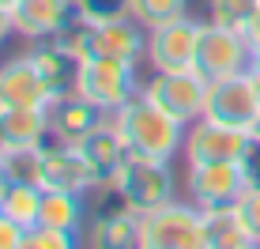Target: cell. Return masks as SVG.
<instances>
[{
  "mask_svg": "<svg viewBox=\"0 0 260 249\" xmlns=\"http://www.w3.org/2000/svg\"><path fill=\"white\" fill-rule=\"evenodd\" d=\"M253 68V38L226 26H204L200 53H196V72L204 79H222V76H241Z\"/></svg>",
  "mask_w": 260,
  "mask_h": 249,
  "instance_id": "cell-9",
  "label": "cell"
},
{
  "mask_svg": "<svg viewBox=\"0 0 260 249\" xmlns=\"http://www.w3.org/2000/svg\"><path fill=\"white\" fill-rule=\"evenodd\" d=\"M143 95L166 110L174 121L192 124L204 117V102H208V79H204L196 68L189 72H155L143 83Z\"/></svg>",
  "mask_w": 260,
  "mask_h": 249,
  "instance_id": "cell-7",
  "label": "cell"
},
{
  "mask_svg": "<svg viewBox=\"0 0 260 249\" xmlns=\"http://www.w3.org/2000/svg\"><path fill=\"white\" fill-rule=\"evenodd\" d=\"M30 60H34V68L42 72V79L49 83V91L57 95V99L76 91V79H79L83 60H79L76 53H68L57 38H46L42 46H34L30 49Z\"/></svg>",
  "mask_w": 260,
  "mask_h": 249,
  "instance_id": "cell-17",
  "label": "cell"
},
{
  "mask_svg": "<svg viewBox=\"0 0 260 249\" xmlns=\"http://www.w3.org/2000/svg\"><path fill=\"white\" fill-rule=\"evenodd\" d=\"M91 34V57H113V60H132L140 65V57H147V26L136 19H113V23H87Z\"/></svg>",
  "mask_w": 260,
  "mask_h": 249,
  "instance_id": "cell-15",
  "label": "cell"
},
{
  "mask_svg": "<svg viewBox=\"0 0 260 249\" xmlns=\"http://www.w3.org/2000/svg\"><path fill=\"white\" fill-rule=\"evenodd\" d=\"M249 79H253V91H256V99H260V72H253V68H249Z\"/></svg>",
  "mask_w": 260,
  "mask_h": 249,
  "instance_id": "cell-33",
  "label": "cell"
},
{
  "mask_svg": "<svg viewBox=\"0 0 260 249\" xmlns=\"http://www.w3.org/2000/svg\"><path fill=\"white\" fill-rule=\"evenodd\" d=\"M128 15H132V0H76V19L91 26L128 19Z\"/></svg>",
  "mask_w": 260,
  "mask_h": 249,
  "instance_id": "cell-26",
  "label": "cell"
},
{
  "mask_svg": "<svg viewBox=\"0 0 260 249\" xmlns=\"http://www.w3.org/2000/svg\"><path fill=\"white\" fill-rule=\"evenodd\" d=\"M0 102L4 106H38V110H49L57 102V95L49 91V83L34 68L30 53L0 65Z\"/></svg>",
  "mask_w": 260,
  "mask_h": 249,
  "instance_id": "cell-13",
  "label": "cell"
},
{
  "mask_svg": "<svg viewBox=\"0 0 260 249\" xmlns=\"http://www.w3.org/2000/svg\"><path fill=\"white\" fill-rule=\"evenodd\" d=\"M249 136H253V144H256V147H260V117H256V121H253V129H249Z\"/></svg>",
  "mask_w": 260,
  "mask_h": 249,
  "instance_id": "cell-32",
  "label": "cell"
},
{
  "mask_svg": "<svg viewBox=\"0 0 260 249\" xmlns=\"http://www.w3.org/2000/svg\"><path fill=\"white\" fill-rule=\"evenodd\" d=\"M0 170L8 181H34L42 177V144H23V147H0Z\"/></svg>",
  "mask_w": 260,
  "mask_h": 249,
  "instance_id": "cell-24",
  "label": "cell"
},
{
  "mask_svg": "<svg viewBox=\"0 0 260 249\" xmlns=\"http://www.w3.org/2000/svg\"><path fill=\"white\" fill-rule=\"evenodd\" d=\"M110 113H102L98 106H91L83 99V95H60L57 102L49 106V140L53 144H72L76 147L83 136H91V132L102 124Z\"/></svg>",
  "mask_w": 260,
  "mask_h": 249,
  "instance_id": "cell-14",
  "label": "cell"
},
{
  "mask_svg": "<svg viewBox=\"0 0 260 249\" xmlns=\"http://www.w3.org/2000/svg\"><path fill=\"white\" fill-rule=\"evenodd\" d=\"M185 163H238V159L253 155V136L245 129H230L219 121H192L181 144Z\"/></svg>",
  "mask_w": 260,
  "mask_h": 249,
  "instance_id": "cell-8",
  "label": "cell"
},
{
  "mask_svg": "<svg viewBox=\"0 0 260 249\" xmlns=\"http://www.w3.org/2000/svg\"><path fill=\"white\" fill-rule=\"evenodd\" d=\"M23 238H26V227H19L12 215L0 211V249H23Z\"/></svg>",
  "mask_w": 260,
  "mask_h": 249,
  "instance_id": "cell-29",
  "label": "cell"
},
{
  "mask_svg": "<svg viewBox=\"0 0 260 249\" xmlns=\"http://www.w3.org/2000/svg\"><path fill=\"white\" fill-rule=\"evenodd\" d=\"M87 245L98 249H140V211L121 204L117 211H102L87 227Z\"/></svg>",
  "mask_w": 260,
  "mask_h": 249,
  "instance_id": "cell-19",
  "label": "cell"
},
{
  "mask_svg": "<svg viewBox=\"0 0 260 249\" xmlns=\"http://www.w3.org/2000/svg\"><path fill=\"white\" fill-rule=\"evenodd\" d=\"M15 34V19H12V4H4L0 0V46H4L8 38Z\"/></svg>",
  "mask_w": 260,
  "mask_h": 249,
  "instance_id": "cell-30",
  "label": "cell"
},
{
  "mask_svg": "<svg viewBox=\"0 0 260 249\" xmlns=\"http://www.w3.org/2000/svg\"><path fill=\"white\" fill-rule=\"evenodd\" d=\"M42 189H60V193H91L102 189L98 185L94 170L87 166V159L79 155V147L72 144H42V177H38Z\"/></svg>",
  "mask_w": 260,
  "mask_h": 249,
  "instance_id": "cell-11",
  "label": "cell"
},
{
  "mask_svg": "<svg viewBox=\"0 0 260 249\" xmlns=\"http://www.w3.org/2000/svg\"><path fill=\"white\" fill-rule=\"evenodd\" d=\"M253 72H260V38H253Z\"/></svg>",
  "mask_w": 260,
  "mask_h": 249,
  "instance_id": "cell-31",
  "label": "cell"
},
{
  "mask_svg": "<svg viewBox=\"0 0 260 249\" xmlns=\"http://www.w3.org/2000/svg\"><path fill=\"white\" fill-rule=\"evenodd\" d=\"M106 189L128 211H147V208H158V204L174 200V174H170V163H162V159L128 155L124 166L110 177Z\"/></svg>",
  "mask_w": 260,
  "mask_h": 249,
  "instance_id": "cell-4",
  "label": "cell"
},
{
  "mask_svg": "<svg viewBox=\"0 0 260 249\" xmlns=\"http://www.w3.org/2000/svg\"><path fill=\"white\" fill-rule=\"evenodd\" d=\"M110 117L117 124V132L124 136L128 155H140V159H162V163H170V159L181 151L185 132H189V124L174 121L143 91L132 102H124L117 113H110Z\"/></svg>",
  "mask_w": 260,
  "mask_h": 249,
  "instance_id": "cell-1",
  "label": "cell"
},
{
  "mask_svg": "<svg viewBox=\"0 0 260 249\" xmlns=\"http://www.w3.org/2000/svg\"><path fill=\"white\" fill-rule=\"evenodd\" d=\"M4 185H8V177H4V170H0V193H4Z\"/></svg>",
  "mask_w": 260,
  "mask_h": 249,
  "instance_id": "cell-34",
  "label": "cell"
},
{
  "mask_svg": "<svg viewBox=\"0 0 260 249\" xmlns=\"http://www.w3.org/2000/svg\"><path fill=\"white\" fill-rule=\"evenodd\" d=\"M42 197H46V189L34 185V181H8L4 193H0V211L30 230L42 219Z\"/></svg>",
  "mask_w": 260,
  "mask_h": 249,
  "instance_id": "cell-21",
  "label": "cell"
},
{
  "mask_svg": "<svg viewBox=\"0 0 260 249\" xmlns=\"http://www.w3.org/2000/svg\"><path fill=\"white\" fill-rule=\"evenodd\" d=\"M253 38H260V15H256V30H253Z\"/></svg>",
  "mask_w": 260,
  "mask_h": 249,
  "instance_id": "cell-35",
  "label": "cell"
},
{
  "mask_svg": "<svg viewBox=\"0 0 260 249\" xmlns=\"http://www.w3.org/2000/svg\"><path fill=\"white\" fill-rule=\"evenodd\" d=\"M79 155L87 159V166L94 170L98 185H110V177L124 166V159H128V147H124V136L117 132V124H113V117H106L98 129L91 132V136L79 140Z\"/></svg>",
  "mask_w": 260,
  "mask_h": 249,
  "instance_id": "cell-16",
  "label": "cell"
},
{
  "mask_svg": "<svg viewBox=\"0 0 260 249\" xmlns=\"http://www.w3.org/2000/svg\"><path fill=\"white\" fill-rule=\"evenodd\" d=\"M189 15V0H132V19L140 26H162L170 19Z\"/></svg>",
  "mask_w": 260,
  "mask_h": 249,
  "instance_id": "cell-25",
  "label": "cell"
},
{
  "mask_svg": "<svg viewBox=\"0 0 260 249\" xmlns=\"http://www.w3.org/2000/svg\"><path fill=\"white\" fill-rule=\"evenodd\" d=\"M38 223L79 234L83 230V197L79 193H60V189H46L42 197V219Z\"/></svg>",
  "mask_w": 260,
  "mask_h": 249,
  "instance_id": "cell-22",
  "label": "cell"
},
{
  "mask_svg": "<svg viewBox=\"0 0 260 249\" xmlns=\"http://www.w3.org/2000/svg\"><path fill=\"white\" fill-rule=\"evenodd\" d=\"M185 177H189V197L196 208L238 204V197L256 181L249 159H238V163H185Z\"/></svg>",
  "mask_w": 260,
  "mask_h": 249,
  "instance_id": "cell-5",
  "label": "cell"
},
{
  "mask_svg": "<svg viewBox=\"0 0 260 249\" xmlns=\"http://www.w3.org/2000/svg\"><path fill=\"white\" fill-rule=\"evenodd\" d=\"M204 211V234H208V249H256L249 227L241 223L238 208H200Z\"/></svg>",
  "mask_w": 260,
  "mask_h": 249,
  "instance_id": "cell-20",
  "label": "cell"
},
{
  "mask_svg": "<svg viewBox=\"0 0 260 249\" xmlns=\"http://www.w3.org/2000/svg\"><path fill=\"white\" fill-rule=\"evenodd\" d=\"M46 140H49V110L0 102V147L46 144Z\"/></svg>",
  "mask_w": 260,
  "mask_h": 249,
  "instance_id": "cell-18",
  "label": "cell"
},
{
  "mask_svg": "<svg viewBox=\"0 0 260 249\" xmlns=\"http://www.w3.org/2000/svg\"><path fill=\"white\" fill-rule=\"evenodd\" d=\"M204 117L230 124V129H253V121L260 117V99L253 91L249 72L241 76H222L208 79V102H204Z\"/></svg>",
  "mask_w": 260,
  "mask_h": 249,
  "instance_id": "cell-10",
  "label": "cell"
},
{
  "mask_svg": "<svg viewBox=\"0 0 260 249\" xmlns=\"http://www.w3.org/2000/svg\"><path fill=\"white\" fill-rule=\"evenodd\" d=\"M204 26L208 23L192 19V15L170 19L162 26H151L147 30V65L155 72H189V68H196Z\"/></svg>",
  "mask_w": 260,
  "mask_h": 249,
  "instance_id": "cell-6",
  "label": "cell"
},
{
  "mask_svg": "<svg viewBox=\"0 0 260 249\" xmlns=\"http://www.w3.org/2000/svg\"><path fill=\"white\" fill-rule=\"evenodd\" d=\"M256 15H260V0H208V23L249 34V38L256 30Z\"/></svg>",
  "mask_w": 260,
  "mask_h": 249,
  "instance_id": "cell-23",
  "label": "cell"
},
{
  "mask_svg": "<svg viewBox=\"0 0 260 249\" xmlns=\"http://www.w3.org/2000/svg\"><path fill=\"white\" fill-rule=\"evenodd\" d=\"M76 242H79V234H68V230H57V227L38 223V227L26 230L23 249H76Z\"/></svg>",
  "mask_w": 260,
  "mask_h": 249,
  "instance_id": "cell-27",
  "label": "cell"
},
{
  "mask_svg": "<svg viewBox=\"0 0 260 249\" xmlns=\"http://www.w3.org/2000/svg\"><path fill=\"white\" fill-rule=\"evenodd\" d=\"M140 249H208L204 211L181 200L140 211Z\"/></svg>",
  "mask_w": 260,
  "mask_h": 249,
  "instance_id": "cell-2",
  "label": "cell"
},
{
  "mask_svg": "<svg viewBox=\"0 0 260 249\" xmlns=\"http://www.w3.org/2000/svg\"><path fill=\"white\" fill-rule=\"evenodd\" d=\"M12 19H15V34L30 42H46L76 23V0H15Z\"/></svg>",
  "mask_w": 260,
  "mask_h": 249,
  "instance_id": "cell-12",
  "label": "cell"
},
{
  "mask_svg": "<svg viewBox=\"0 0 260 249\" xmlns=\"http://www.w3.org/2000/svg\"><path fill=\"white\" fill-rule=\"evenodd\" d=\"M140 91L143 83L136 76V65L132 60H113V57H87L76 79V95H83L102 113H117Z\"/></svg>",
  "mask_w": 260,
  "mask_h": 249,
  "instance_id": "cell-3",
  "label": "cell"
},
{
  "mask_svg": "<svg viewBox=\"0 0 260 249\" xmlns=\"http://www.w3.org/2000/svg\"><path fill=\"white\" fill-rule=\"evenodd\" d=\"M238 215H241V223L249 227V234H253V242L260 245V181H253L245 193L238 197Z\"/></svg>",
  "mask_w": 260,
  "mask_h": 249,
  "instance_id": "cell-28",
  "label": "cell"
}]
</instances>
